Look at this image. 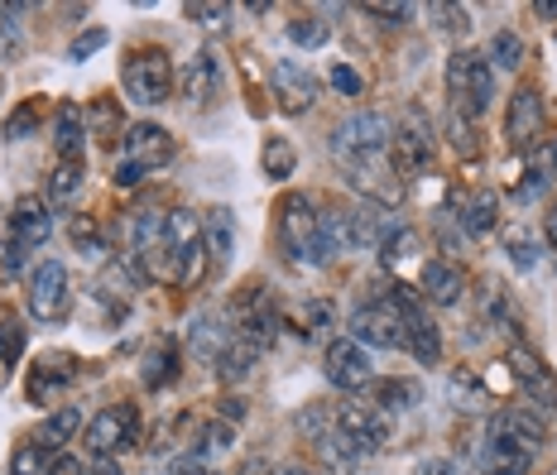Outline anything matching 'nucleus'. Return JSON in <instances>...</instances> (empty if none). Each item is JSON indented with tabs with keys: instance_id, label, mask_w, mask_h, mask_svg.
<instances>
[{
	"instance_id": "obj_9",
	"label": "nucleus",
	"mask_w": 557,
	"mask_h": 475,
	"mask_svg": "<svg viewBox=\"0 0 557 475\" xmlns=\"http://www.w3.org/2000/svg\"><path fill=\"white\" fill-rule=\"evenodd\" d=\"M543 418H533V413L524 409H500L491 418V447H500V451H515V457H539V447H543Z\"/></svg>"
},
{
	"instance_id": "obj_49",
	"label": "nucleus",
	"mask_w": 557,
	"mask_h": 475,
	"mask_svg": "<svg viewBox=\"0 0 557 475\" xmlns=\"http://www.w3.org/2000/svg\"><path fill=\"white\" fill-rule=\"evenodd\" d=\"M188 15L197 20V25H207V29H216V25H222V20L231 15V10H226V5H188Z\"/></svg>"
},
{
	"instance_id": "obj_14",
	"label": "nucleus",
	"mask_w": 557,
	"mask_h": 475,
	"mask_svg": "<svg viewBox=\"0 0 557 475\" xmlns=\"http://www.w3.org/2000/svg\"><path fill=\"white\" fill-rule=\"evenodd\" d=\"M509 375L524 385V393L539 409H548V413H557V385H553V375H548V365L539 361V355L529 351V346H515L509 351Z\"/></svg>"
},
{
	"instance_id": "obj_16",
	"label": "nucleus",
	"mask_w": 557,
	"mask_h": 475,
	"mask_svg": "<svg viewBox=\"0 0 557 475\" xmlns=\"http://www.w3.org/2000/svg\"><path fill=\"white\" fill-rule=\"evenodd\" d=\"M125 159H135L139 168H164L169 159H173V135L164 130V125H154V121H139L125 130Z\"/></svg>"
},
{
	"instance_id": "obj_34",
	"label": "nucleus",
	"mask_w": 557,
	"mask_h": 475,
	"mask_svg": "<svg viewBox=\"0 0 557 475\" xmlns=\"http://www.w3.org/2000/svg\"><path fill=\"white\" fill-rule=\"evenodd\" d=\"M553 164H557V145H539L529 154V178L524 188H519V197H539L543 183H553Z\"/></svg>"
},
{
	"instance_id": "obj_8",
	"label": "nucleus",
	"mask_w": 557,
	"mask_h": 475,
	"mask_svg": "<svg viewBox=\"0 0 557 475\" xmlns=\"http://www.w3.org/2000/svg\"><path fill=\"white\" fill-rule=\"evenodd\" d=\"M139 442V418L131 403H111V409H101L97 418L87 423V451L91 457H121L125 447Z\"/></svg>"
},
{
	"instance_id": "obj_11",
	"label": "nucleus",
	"mask_w": 557,
	"mask_h": 475,
	"mask_svg": "<svg viewBox=\"0 0 557 475\" xmlns=\"http://www.w3.org/2000/svg\"><path fill=\"white\" fill-rule=\"evenodd\" d=\"M351 341H361V346H385V351L404 346V322H399V312H394L385 298H380V303H361V308L351 312Z\"/></svg>"
},
{
	"instance_id": "obj_20",
	"label": "nucleus",
	"mask_w": 557,
	"mask_h": 475,
	"mask_svg": "<svg viewBox=\"0 0 557 475\" xmlns=\"http://www.w3.org/2000/svg\"><path fill=\"white\" fill-rule=\"evenodd\" d=\"M53 145H58V159L63 164H83L87 154V121L77 107H58L53 115Z\"/></svg>"
},
{
	"instance_id": "obj_50",
	"label": "nucleus",
	"mask_w": 557,
	"mask_h": 475,
	"mask_svg": "<svg viewBox=\"0 0 557 475\" xmlns=\"http://www.w3.org/2000/svg\"><path fill=\"white\" fill-rule=\"evenodd\" d=\"M73 240H77V250H83V254H97L101 250V236H97V226H91V222H77L73 226Z\"/></svg>"
},
{
	"instance_id": "obj_33",
	"label": "nucleus",
	"mask_w": 557,
	"mask_h": 475,
	"mask_svg": "<svg viewBox=\"0 0 557 475\" xmlns=\"http://www.w3.org/2000/svg\"><path fill=\"white\" fill-rule=\"evenodd\" d=\"M485 63H491V73H515V67L524 63V39H519L515 29H495Z\"/></svg>"
},
{
	"instance_id": "obj_27",
	"label": "nucleus",
	"mask_w": 557,
	"mask_h": 475,
	"mask_svg": "<svg viewBox=\"0 0 557 475\" xmlns=\"http://www.w3.org/2000/svg\"><path fill=\"white\" fill-rule=\"evenodd\" d=\"M461 226H467V236H485V230L500 226V192L495 188L471 192V202L461 207Z\"/></svg>"
},
{
	"instance_id": "obj_54",
	"label": "nucleus",
	"mask_w": 557,
	"mask_h": 475,
	"mask_svg": "<svg viewBox=\"0 0 557 475\" xmlns=\"http://www.w3.org/2000/svg\"><path fill=\"white\" fill-rule=\"evenodd\" d=\"M413 475H451V461L447 457H423L413 466Z\"/></svg>"
},
{
	"instance_id": "obj_3",
	"label": "nucleus",
	"mask_w": 557,
	"mask_h": 475,
	"mask_svg": "<svg viewBox=\"0 0 557 475\" xmlns=\"http://www.w3.org/2000/svg\"><path fill=\"white\" fill-rule=\"evenodd\" d=\"M121 87L135 107H164L169 91H173V63L164 49H139L125 58V73H121Z\"/></svg>"
},
{
	"instance_id": "obj_7",
	"label": "nucleus",
	"mask_w": 557,
	"mask_h": 475,
	"mask_svg": "<svg viewBox=\"0 0 557 475\" xmlns=\"http://www.w3.org/2000/svg\"><path fill=\"white\" fill-rule=\"evenodd\" d=\"M336 427L346 433V442L361 451V461L385 451V442H389V413L375 409V403H342V409H336Z\"/></svg>"
},
{
	"instance_id": "obj_5",
	"label": "nucleus",
	"mask_w": 557,
	"mask_h": 475,
	"mask_svg": "<svg viewBox=\"0 0 557 475\" xmlns=\"http://www.w3.org/2000/svg\"><path fill=\"white\" fill-rule=\"evenodd\" d=\"M29 312L39 322H63L73 312V279H67L63 260H44L29 274Z\"/></svg>"
},
{
	"instance_id": "obj_37",
	"label": "nucleus",
	"mask_w": 557,
	"mask_h": 475,
	"mask_svg": "<svg viewBox=\"0 0 557 475\" xmlns=\"http://www.w3.org/2000/svg\"><path fill=\"white\" fill-rule=\"evenodd\" d=\"M481 475H529V457H515V451H500V447H485Z\"/></svg>"
},
{
	"instance_id": "obj_55",
	"label": "nucleus",
	"mask_w": 557,
	"mask_h": 475,
	"mask_svg": "<svg viewBox=\"0 0 557 475\" xmlns=\"http://www.w3.org/2000/svg\"><path fill=\"white\" fill-rule=\"evenodd\" d=\"M91 475H125V466L115 457H91Z\"/></svg>"
},
{
	"instance_id": "obj_40",
	"label": "nucleus",
	"mask_w": 557,
	"mask_h": 475,
	"mask_svg": "<svg viewBox=\"0 0 557 475\" xmlns=\"http://www.w3.org/2000/svg\"><path fill=\"white\" fill-rule=\"evenodd\" d=\"M20 351H25V327H20L15 317H0V361L15 365Z\"/></svg>"
},
{
	"instance_id": "obj_35",
	"label": "nucleus",
	"mask_w": 557,
	"mask_h": 475,
	"mask_svg": "<svg viewBox=\"0 0 557 475\" xmlns=\"http://www.w3.org/2000/svg\"><path fill=\"white\" fill-rule=\"evenodd\" d=\"M418 254V230H409V226H394L385 240H380V264L385 270H394V264H404V260H413Z\"/></svg>"
},
{
	"instance_id": "obj_28",
	"label": "nucleus",
	"mask_w": 557,
	"mask_h": 475,
	"mask_svg": "<svg viewBox=\"0 0 557 475\" xmlns=\"http://www.w3.org/2000/svg\"><path fill=\"white\" fill-rule=\"evenodd\" d=\"M145 270H139V260H135V250L131 254H121V260H111L107 264V274H101V293L107 298H131L135 288H145Z\"/></svg>"
},
{
	"instance_id": "obj_21",
	"label": "nucleus",
	"mask_w": 557,
	"mask_h": 475,
	"mask_svg": "<svg viewBox=\"0 0 557 475\" xmlns=\"http://www.w3.org/2000/svg\"><path fill=\"white\" fill-rule=\"evenodd\" d=\"M216 87H222V63H216V53H193L188 58V67H183V97L193 101H207V97H216Z\"/></svg>"
},
{
	"instance_id": "obj_59",
	"label": "nucleus",
	"mask_w": 557,
	"mask_h": 475,
	"mask_svg": "<svg viewBox=\"0 0 557 475\" xmlns=\"http://www.w3.org/2000/svg\"><path fill=\"white\" fill-rule=\"evenodd\" d=\"M236 475H270V461H250V466H240Z\"/></svg>"
},
{
	"instance_id": "obj_53",
	"label": "nucleus",
	"mask_w": 557,
	"mask_h": 475,
	"mask_svg": "<svg viewBox=\"0 0 557 475\" xmlns=\"http://www.w3.org/2000/svg\"><path fill=\"white\" fill-rule=\"evenodd\" d=\"M0 270H5V274H20V270H25V246L5 240V250H0Z\"/></svg>"
},
{
	"instance_id": "obj_31",
	"label": "nucleus",
	"mask_w": 557,
	"mask_h": 475,
	"mask_svg": "<svg viewBox=\"0 0 557 475\" xmlns=\"http://www.w3.org/2000/svg\"><path fill=\"white\" fill-rule=\"evenodd\" d=\"M260 168H264V178H274V183H284V178H294V168H298V149L284 140V135H270L260 149Z\"/></svg>"
},
{
	"instance_id": "obj_38",
	"label": "nucleus",
	"mask_w": 557,
	"mask_h": 475,
	"mask_svg": "<svg viewBox=\"0 0 557 475\" xmlns=\"http://www.w3.org/2000/svg\"><path fill=\"white\" fill-rule=\"evenodd\" d=\"M83 164H58L53 178H49V197L53 202H67V197H77V188H83Z\"/></svg>"
},
{
	"instance_id": "obj_12",
	"label": "nucleus",
	"mask_w": 557,
	"mask_h": 475,
	"mask_svg": "<svg viewBox=\"0 0 557 475\" xmlns=\"http://www.w3.org/2000/svg\"><path fill=\"white\" fill-rule=\"evenodd\" d=\"M428 164H433V130H423L418 121L394 125V135H389V168L404 173V178H418Z\"/></svg>"
},
{
	"instance_id": "obj_43",
	"label": "nucleus",
	"mask_w": 557,
	"mask_h": 475,
	"mask_svg": "<svg viewBox=\"0 0 557 475\" xmlns=\"http://www.w3.org/2000/svg\"><path fill=\"white\" fill-rule=\"evenodd\" d=\"M298 322H304V332H318L332 322V303L327 298H308V303H298Z\"/></svg>"
},
{
	"instance_id": "obj_58",
	"label": "nucleus",
	"mask_w": 557,
	"mask_h": 475,
	"mask_svg": "<svg viewBox=\"0 0 557 475\" xmlns=\"http://www.w3.org/2000/svg\"><path fill=\"white\" fill-rule=\"evenodd\" d=\"M543 230H548V246L557 250V207H548V222H543Z\"/></svg>"
},
{
	"instance_id": "obj_15",
	"label": "nucleus",
	"mask_w": 557,
	"mask_h": 475,
	"mask_svg": "<svg viewBox=\"0 0 557 475\" xmlns=\"http://www.w3.org/2000/svg\"><path fill=\"white\" fill-rule=\"evenodd\" d=\"M49 236H53L49 202L44 197H20L15 212H10V240L25 250H39V246H49Z\"/></svg>"
},
{
	"instance_id": "obj_47",
	"label": "nucleus",
	"mask_w": 557,
	"mask_h": 475,
	"mask_svg": "<svg viewBox=\"0 0 557 475\" xmlns=\"http://www.w3.org/2000/svg\"><path fill=\"white\" fill-rule=\"evenodd\" d=\"M111 178H115V188H139V183H145V168H139L135 164V159H115V173H111Z\"/></svg>"
},
{
	"instance_id": "obj_60",
	"label": "nucleus",
	"mask_w": 557,
	"mask_h": 475,
	"mask_svg": "<svg viewBox=\"0 0 557 475\" xmlns=\"http://www.w3.org/2000/svg\"><path fill=\"white\" fill-rule=\"evenodd\" d=\"M278 475H312V471H304V466H288V471H278Z\"/></svg>"
},
{
	"instance_id": "obj_18",
	"label": "nucleus",
	"mask_w": 557,
	"mask_h": 475,
	"mask_svg": "<svg viewBox=\"0 0 557 475\" xmlns=\"http://www.w3.org/2000/svg\"><path fill=\"white\" fill-rule=\"evenodd\" d=\"M164 246L183 260V270H188V260L197 254V246H202V216L193 212V207H173V212H164Z\"/></svg>"
},
{
	"instance_id": "obj_4",
	"label": "nucleus",
	"mask_w": 557,
	"mask_h": 475,
	"mask_svg": "<svg viewBox=\"0 0 557 475\" xmlns=\"http://www.w3.org/2000/svg\"><path fill=\"white\" fill-rule=\"evenodd\" d=\"M447 91L457 97L461 115H481L495 97V73L485 63V53H471V49H457L447 58Z\"/></svg>"
},
{
	"instance_id": "obj_48",
	"label": "nucleus",
	"mask_w": 557,
	"mask_h": 475,
	"mask_svg": "<svg viewBox=\"0 0 557 475\" xmlns=\"http://www.w3.org/2000/svg\"><path fill=\"white\" fill-rule=\"evenodd\" d=\"M332 87L342 91V97H361V73H356V67H332Z\"/></svg>"
},
{
	"instance_id": "obj_25",
	"label": "nucleus",
	"mask_w": 557,
	"mask_h": 475,
	"mask_svg": "<svg viewBox=\"0 0 557 475\" xmlns=\"http://www.w3.org/2000/svg\"><path fill=\"white\" fill-rule=\"evenodd\" d=\"M231 346V332L222 327L216 317H193L188 327V351L197 355V361H222V351Z\"/></svg>"
},
{
	"instance_id": "obj_1",
	"label": "nucleus",
	"mask_w": 557,
	"mask_h": 475,
	"mask_svg": "<svg viewBox=\"0 0 557 475\" xmlns=\"http://www.w3.org/2000/svg\"><path fill=\"white\" fill-rule=\"evenodd\" d=\"M278 246L298 264H327L336 254L327 212H318V202H312L308 192H288L284 202H278Z\"/></svg>"
},
{
	"instance_id": "obj_29",
	"label": "nucleus",
	"mask_w": 557,
	"mask_h": 475,
	"mask_svg": "<svg viewBox=\"0 0 557 475\" xmlns=\"http://www.w3.org/2000/svg\"><path fill=\"white\" fill-rule=\"evenodd\" d=\"M366 393H370V403L385 409V413H404V409H413V403L423 399L418 385H409V379H370Z\"/></svg>"
},
{
	"instance_id": "obj_2",
	"label": "nucleus",
	"mask_w": 557,
	"mask_h": 475,
	"mask_svg": "<svg viewBox=\"0 0 557 475\" xmlns=\"http://www.w3.org/2000/svg\"><path fill=\"white\" fill-rule=\"evenodd\" d=\"M399 226L385 207L375 202H356V207H336L327 212V230H332V246L336 250H370Z\"/></svg>"
},
{
	"instance_id": "obj_13",
	"label": "nucleus",
	"mask_w": 557,
	"mask_h": 475,
	"mask_svg": "<svg viewBox=\"0 0 557 475\" xmlns=\"http://www.w3.org/2000/svg\"><path fill=\"white\" fill-rule=\"evenodd\" d=\"M270 87H274V101L284 115H304L312 101H318V77H312L304 63H274Z\"/></svg>"
},
{
	"instance_id": "obj_46",
	"label": "nucleus",
	"mask_w": 557,
	"mask_h": 475,
	"mask_svg": "<svg viewBox=\"0 0 557 475\" xmlns=\"http://www.w3.org/2000/svg\"><path fill=\"white\" fill-rule=\"evenodd\" d=\"M447 135H451V145H457L461 149V154H475V145H481V140H475V125L467 121V115H451V125H447Z\"/></svg>"
},
{
	"instance_id": "obj_22",
	"label": "nucleus",
	"mask_w": 557,
	"mask_h": 475,
	"mask_svg": "<svg viewBox=\"0 0 557 475\" xmlns=\"http://www.w3.org/2000/svg\"><path fill=\"white\" fill-rule=\"evenodd\" d=\"M202 246H207V254H212L216 264L231 260V250H236V216H231V207H207Z\"/></svg>"
},
{
	"instance_id": "obj_44",
	"label": "nucleus",
	"mask_w": 557,
	"mask_h": 475,
	"mask_svg": "<svg viewBox=\"0 0 557 475\" xmlns=\"http://www.w3.org/2000/svg\"><path fill=\"white\" fill-rule=\"evenodd\" d=\"M97 49H107V29H87V34H77L73 43H67V58H73V63H87L91 53Z\"/></svg>"
},
{
	"instance_id": "obj_6",
	"label": "nucleus",
	"mask_w": 557,
	"mask_h": 475,
	"mask_svg": "<svg viewBox=\"0 0 557 475\" xmlns=\"http://www.w3.org/2000/svg\"><path fill=\"white\" fill-rule=\"evenodd\" d=\"M543 135H548V111H543V97L533 87L515 91V97H509V115H505V145L515 149V154H533V149L543 145Z\"/></svg>"
},
{
	"instance_id": "obj_56",
	"label": "nucleus",
	"mask_w": 557,
	"mask_h": 475,
	"mask_svg": "<svg viewBox=\"0 0 557 475\" xmlns=\"http://www.w3.org/2000/svg\"><path fill=\"white\" fill-rule=\"evenodd\" d=\"M49 475H87V471H83V461H77V457H58L49 466Z\"/></svg>"
},
{
	"instance_id": "obj_17",
	"label": "nucleus",
	"mask_w": 557,
	"mask_h": 475,
	"mask_svg": "<svg viewBox=\"0 0 557 475\" xmlns=\"http://www.w3.org/2000/svg\"><path fill=\"white\" fill-rule=\"evenodd\" d=\"M423 298L428 303H437V308H451V303H461V288H467V274H461V264H451V260H428L423 264Z\"/></svg>"
},
{
	"instance_id": "obj_26",
	"label": "nucleus",
	"mask_w": 557,
	"mask_h": 475,
	"mask_svg": "<svg viewBox=\"0 0 557 475\" xmlns=\"http://www.w3.org/2000/svg\"><path fill=\"white\" fill-rule=\"evenodd\" d=\"M404 346H409L423 365H437V355H443V332L428 322V312H418V317H404Z\"/></svg>"
},
{
	"instance_id": "obj_45",
	"label": "nucleus",
	"mask_w": 557,
	"mask_h": 475,
	"mask_svg": "<svg viewBox=\"0 0 557 475\" xmlns=\"http://www.w3.org/2000/svg\"><path fill=\"white\" fill-rule=\"evenodd\" d=\"M505 250H509V260H515L519 270H533V264H539V250H533V236H524V230H515V236L505 240Z\"/></svg>"
},
{
	"instance_id": "obj_30",
	"label": "nucleus",
	"mask_w": 557,
	"mask_h": 475,
	"mask_svg": "<svg viewBox=\"0 0 557 475\" xmlns=\"http://www.w3.org/2000/svg\"><path fill=\"white\" fill-rule=\"evenodd\" d=\"M77 427H83V413H77V409H58V413L44 418V427L34 433V442H39L44 451H63L77 437Z\"/></svg>"
},
{
	"instance_id": "obj_24",
	"label": "nucleus",
	"mask_w": 557,
	"mask_h": 475,
	"mask_svg": "<svg viewBox=\"0 0 557 475\" xmlns=\"http://www.w3.org/2000/svg\"><path fill=\"white\" fill-rule=\"evenodd\" d=\"M178 365H183V355H178V346L173 341H154L145 351V365H139V379H145V389H164L178 379Z\"/></svg>"
},
{
	"instance_id": "obj_36",
	"label": "nucleus",
	"mask_w": 557,
	"mask_h": 475,
	"mask_svg": "<svg viewBox=\"0 0 557 475\" xmlns=\"http://www.w3.org/2000/svg\"><path fill=\"white\" fill-rule=\"evenodd\" d=\"M288 39H294L298 49H322V43L332 39V25L318 15H298V20H288Z\"/></svg>"
},
{
	"instance_id": "obj_51",
	"label": "nucleus",
	"mask_w": 557,
	"mask_h": 475,
	"mask_svg": "<svg viewBox=\"0 0 557 475\" xmlns=\"http://www.w3.org/2000/svg\"><path fill=\"white\" fill-rule=\"evenodd\" d=\"M29 130H34V107L15 111V115H10V121H5V135H10V140H25Z\"/></svg>"
},
{
	"instance_id": "obj_23",
	"label": "nucleus",
	"mask_w": 557,
	"mask_h": 475,
	"mask_svg": "<svg viewBox=\"0 0 557 475\" xmlns=\"http://www.w3.org/2000/svg\"><path fill=\"white\" fill-rule=\"evenodd\" d=\"M318 461H322V471H332V475H356V466H361V451L346 442V433L332 423L327 433L318 437Z\"/></svg>"
},
{
	"instance_id": "obj_39",
	"label": "nucleus",
	"mask_w": 557,
	"mask_h": 475,
	"mask_svg": "<svg viewBox=\"0 0 557 475\" xmlns=\"http://www.w3.org/2000/svg\"><path fill=\"white\" fill-rule=\"evenodd\" d=\"M10 475H49V451L39 442H25L10 457Z\"/></svg>"
},
{
	"instance_id": "obj_41",
	"label": "nucleus",
	"mask_w": 557,
	"mask_h": 475,
	"mask_svg": "<svg viewBox=\"0 0 557 475\" xmlns=\"http://www.w3.org/2000/svg\"><path fill=\"white\" fill-rule=\"evenodd\" d=\"M451 399H457V409H475V403L485 399L481 379H475L471 370H457V375H451Z\"/></svg>"
},
{
	"instance_id": "obj_19",
	"label": "nucleus",
	"mask_w": 557,
	"mask_h": 475,
	"mask_svg": "<svg viewBox=\"0 0 557 475\" xmlns=\"http://www.w3.org/2000/svg\"><path fill=\"white\" fill-rule=\"evenodd\" d=\"M73 379H77V361H73L67 351L39 355V361H34V370H29V399H34V403H44V393L73 385Z\"/></svg>"
},
{
	"instance_id": "obj_42",
	"label": "nucleus",
	"mask_w": 557,
	"mask_h": 475,
	"mask_svg": "<svg viewBox=\"0 0 557 475\" xmlns=\"http://www.w3.org/2000/svg\"><path fill=\"white\" fill-rule=\"evenodd\" d=\"M437 15V29L443 34H467L471 29V10L467 5H433Z\"/></svg>"
},
{
	"instance_id": "obj_52",
	"label": "nucleus",
	"mask_w": 557,
	"mask_h": 475,
	"mask_svg": "<svg viewBox=\"0 0 557 475\" xmlns=\"http://www.w3.org/2000/svg\"><path fill=\"white\" fill-rule=\"evenodd\" d=\"M366 15H380V25H404L413 10L409 5H366Z\"/></svg>"
},
{
	"instance_id": "obj_57",
	"label": "nucleus",
	"mask_w": 557,
	"mask_h": 475,
	"mask_svg": "<svg viewBox=\"0 0 557 475\" xmlns=\"http://www.w3.org/2000/svg\"><path fill=\"white\" fill-rule=\"evenodd\" d=\"M222 418H226V423H236V418L246 423V399H226V403H222Z\"/></svg>"
},
{
	"instance_id": "obj_32",
	"label": "nucleus",
	"mask_w": 557,
	"mask_h": 475,
	"mask_svg": "<svg viewBox=\"0 0 557 475\" xmlns=\"http://www.w3.org/2000/svg\"><path fill=\"white\" fill-rule=\"evenodd\" d=\"M255 361H260V351L250 341H240V336H231V346L222 351V361H216V375H222V385H240L255 370Z\"/></svg>"
},
{
	"instance_id": "obj_10",
	"label": "nucleus",
	"mask_w": 557,
	"mask_h": 475,
	"mask_svg": "<svg viewBox=\"0 0 557 475\" xmlns=\"http://www.w3.org/2000/svg\"><path fill=\"white\" fill-rule=\"evenodd\" d=\"M322 370H327V379L336 389H366L370 379H375V370H370V351L361 341H351V336H342V341L327 346V355H322Z\"/></svg>"
}]
</instances>
